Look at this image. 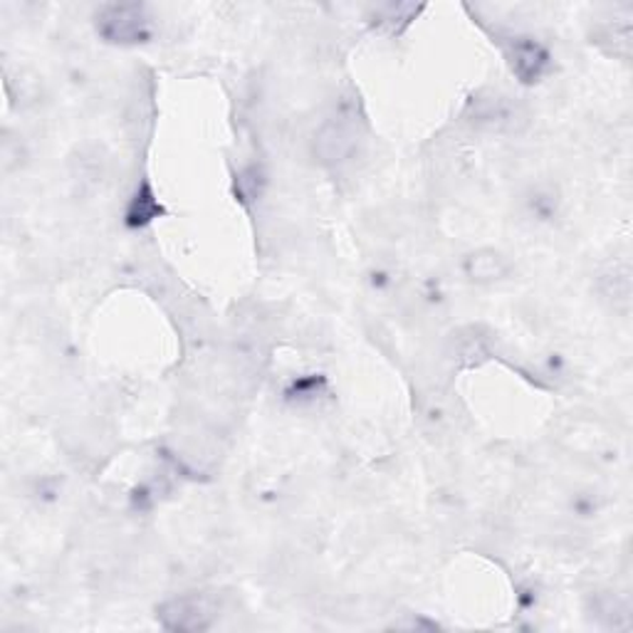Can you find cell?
Masks as SVG:
<instances>
[{"label":"cell","mask_w":633,"mask_h":633,"mask_svg":"<svg viewBox=\"0 0 633 633\" xmlns=\"http://www.w3.org/2000/svg\"><path fill=\"white\" fill-rule=\"evenodd\" d=\"M463 272L471 282L478 284H490L502 280L504 275L510 272V260L504 258L500 251H492V247H483V251H475L471 255H465L463 260Z\"/></svg>","instance_id":"5"},{"label":"cell","mask_w":633,"mask_h":633,"mask_svg":"<svg viewBox=\"0 0 633 633\" xmlns=\"http://www.w3.org/2000/svg\"><path fill=\"white\" fill-rule=\"evenodd\" d=\"M601 292L613 305L629 309L631 305V270L626 263H619L601 275Z\"/></svg>","instance_id":"6"},{"label":"cell","mask_w":633,"mask_h":633,"mask_svg":"<svg viewBox=\"0 0 633 633\" xmlns=\"http://www.w3.org/2000/svg\"><path fill=\"white\" fill-rule=\"evenodd\" d=\"M97 31L114 45H136L151 38V17L142 3H112L99 8Z\"/></svg>","instance_id":"1"},{"label":"cell","mask_w":633,"mask_h":633,"mask_svg":"<svg viewBox=\"0 0 633 633\" xmlns=\"http://www.w3.org/2000/svg\"><path fill=\"white\" fill-rule=\"evenodd\" d=\"M360 139L362 134L356 130L354 114H337L319 126L315 136V154L327 167H334V163L350 159L360 146Z\"/></svg>","instance_id":"3"},{"label":"cell","mask_w":633,"mask_h":633,"mask_svg":"<svg viewBox=\"0 0 633 633\" xmlns=\"http://www.w3.org/2000/svg\"><path fill=\"white\" fill-rule=\"evenodd\" d=\"M504 58L510 62V70L515 72L520 82L525 85H535L543 80L549 70V52L545 45H539L529 35H510L504 40Z\"/></svg>","instance_id":"4"},{"label":"cell","mask_w":633,"mask_h":633,"mask_svg":"<svg viewBox=\"0 0 633 633\" xmlns=\"http://www.w3.org/2000/svg\"><path fill=\"white\" fill-rule=\"evenodd\" d=\"M421 8L416 5H384L376 17H379V27H387L391 35H399L403 27L411 23V17H414Z\"/></svg>","instance_id":"8"},{"label":"cell","mask_w":633,"mask_h":633,"mask_svg":"<svg viewBox=\"0 0 633 633\" xmlns=\"http://www.w3.org/2000/svg\"><path fill=\"white\" fill-rule=\"evenodd\" d=\"M218 617V601L210 594L191 592L163 601L156 609V619L169 631H206Z\"/></svg>","instance_id":"2"},{"label":"cell","mask_w":633,"mask_h":633,"mask_svg":"<svg viewBox=\"0 0 633 633\" xmlns=\"http://www.w3.org/2000/svg\"><path fill=\"white\" fill-rule=\"evenodd\" d=\"M156 214H161V206L156 204L151 188L144 183L139 194L134 196L132 206H130V214H126V218H130V226H146V223H149V220L156 218Z\"/></svg>","instance_id":"7"}]
</instances>
